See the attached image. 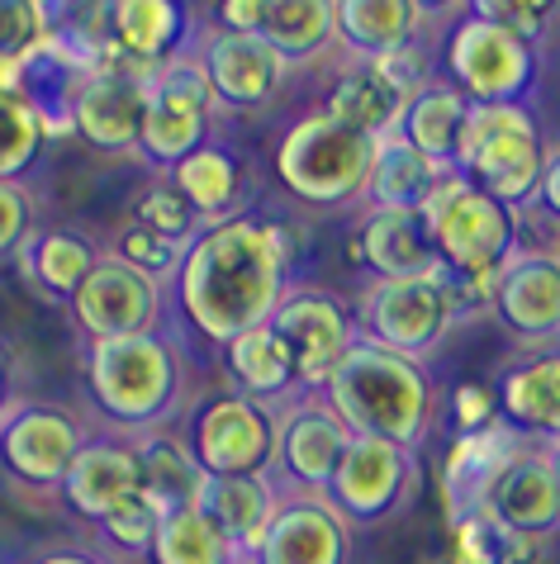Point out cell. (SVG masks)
Listing matches in <instances>:
<instances>
[{"instance_id":"obj_12","label":"cell","mask_w":560,"mask_h":564,"mask_svg":"<svg viewBox=\"0 0 560 564\" xmlns=\"http://www.w3.org/2000/svg\"><path fill=\"white\" fill-rule=\"evenodd\" d=\"M413 484H418V456L409 446L380 442V436H352V446L342 451L323 498L352 527H370L409 503Z\"/></svg>"},{"instance_id":"obj_43","label":"cell","mask_w":560,"mask_h":564,"mask_svg":"<svg viewBox=\"0 0 560 564\" xmlns=\"http://www.w3.org/2000/svg\"><path fill=\"white\" fill-rule=\"evenodd\" d=\"M465 14L485 24H499L508 34L537 43L560 14V0H465Z\"/></svg>"},{"instance_id":"obj_1","label":"cell","mask_w":560,"mask_h":564,"mask_svg":"<svg viewBox=\"0 0 560 564\" xmlns=\"http://www.w3.org/2000/svg\"><path fill=\"white\" fill-rule=\"evenodd\" d=\"M290 265L294 252L286 228L233 214L224 224H205V232L185 247L166 294L181 323L224 351L243 333L271 323L290 290Z\"/></svg>"},{"instance_id":"obj_23","label":"cell","mask_w":560,"mask_h":564,"mask_svg":"<svg viewBox=\"0 0 560 564\" xmlns=\"http://www.w3.org/2000/svg\"><path fill=\"white\" fill-rule=\"evenodd\" d=\"M57 494L67 503V512H76L82 522L90 527L105 522L119 503L143 494V469H138L133 442H123V436H96V442H86Z\"/></svg>"},{"instance_id":"obj_40","label":"cell","mask_w":560,"mask_h":564,"mask_svg":"<svg viewBox=\"0 0 560 564\" xmlns=\"http://www.w3.org/2000/svg\"><path fill=\"white\" fill-rule=\"evenodd\" d=\"M133 224H143V228L158 232V238L181 242V247H191L200 232H205V218L195 214V205H191V199H185L171 181H152L148 191L138 195Z\"/></svg>"},{"instance_id":"obj_48","label":"cell","mask_w":560,"mask_h":564,"mask_svg":"<svg viewBox=\"0 0 560 564\" xmlns=\"http://www.w3.org/2000/svg\"><path fill=\"white\" fill-rule=\"evenodd\" d=\"M219 29L261 34V0H219Z\"/></svg>"},{"instance_id":"obj_34","label":"cell","mask_w":560,"mask_h":564,"mask_svg":"<svg viewBox=\"0 0 560 564\" xmlns=\"http://www.w3.org/2000/svg\"><path fill=\"white\" fill-rule=\"evenodd\" d=\"M176 191L191 199L195 214L205 224H224V218L238 214V199H243V162L219 143H205L200 152H191L185 162L166 176Z\"/></svg>"},{"instance_id":"obj_38","label":"cell","mask_w":560,"mask_h":564,"mask_svg":"<svg viewBox=\"0 0 560 564\" xmlns=\"http://www.w3.org/2000/svg\"><path fill=\"white\" fill-rule=\"evenodd\" d=\"M43 143H49V123L24 96L0 100V181H20L29 166L39 162Z\"/></svg>"},{"instance_id":"obj_18","label":"cell","mask_w":560,"mask_h":564,"mask_svg":"<svg viewBox=\"0 0 560 564\" xmlns=\"http://www.w3.org/2000/svg\"><path fill=\"white\" fill-rule=\"evenodd\" d=\"M527 436L518 427H508V422H489V427L480 432H456V442H451L446 460H442V508H446V522L456 527L461 517H471L480 508H489V494L499 489V479L508 475V465L523 456Z\"/></svg>"},{"instance_id":"obj_9","label":"cell","mask_w":560,"mask_h":564,"mask_svg":"<svg viewBox=\"0 0 560 564\" xmlns=\"http://www.w3.org/2000/svg\"><path fill=\"white\" fill-rule=\"evenodd\" d=\"M185 442L209 479L233 475H271L276 460V409L224 389V394L200 399L185 417Z\"/></svg>"},{"instance_id":"obj_52","label":"cell","mask_w":560,"mask_h":564,"mask_svg":"<svg viewBox=\"0 0 560 564\" xmlns=\"http://www.w3.org/2000/svg\"><path fill=\"white\" fill-rule=\"evenodd\" d=\"M6 409H10V360L0 351V417H6Z\"/></svg>"},{"instance_id":"obj_54","label":"cell","mask_w":560,"mask_h":564,"mask_svg":"<svg viewBox=\"0 0 560 564\" xmlns=\"http://www.w3.org/2000/svg\"><path fill=\"white\" fill-rule=\"evenodd\" d=\"M442 564H471V560H465V555H451V560H442Z\"/></svg>"},{"instance_id":"obj_47","label":"cell","mask_w":560,"mask_h":564,"mask_svg":"<svg viewBox=\"0 0 560 564\" xmlns=\"http://www.w3.org/2000/svg\"><path fill=\"white\" fill-rule=\"evenodd\" d=\"M532 209L547 218V224L560 228V148L547 152V166H541V185H537V199Z\"/></svg>"},{"instance_id":"obj_19","label":"cell","mask_w":560,"mask_h":564,"mask_svg":"<svg viewBox=\"0 0 560 564\" xmlns=\"http://www.w3.org/2000/svg\"><path fill=\"white\" fill-rule=\"evenodd\" d=\"M261 564H347L352 522L323 494H280L276 522L257 551Z\"/></svg>"},{"instance_id":"obj_45","label":"cell","mask_w":560,"mask_h":564,"mask_svg":"<svg viewBox=\"0 0 560 564\" xmlns=\"http://www.w3.org/2000/svg\"><path fill=\"white\" fill-rule=\"evenodd\" d=\"M366 67L376 72V76H385V82H390L403 100H413L418 90L432 82V76H428V57H423L418 43H413V48H399V53H385V57H370Z\"/></svg>"},{"instance_id":"obj_5","label":"cell","mask_w":560,"mask_h":564,"mask_svg":"<svg viewBox=\"0 0 560 564\" xmlns=\"http://www.w3.org/2000/svg\"><path fill=\"white\" fill-rule=\"evenodd\" d=\"M547 152L551 148L541 143L537 115L527 105H471L456 152V176L523 214L537 199Z\"/></svg>"},{"instance_id":"obj_25","label":"cell","mask_w":560,"mask_h":564,"mask_svg":"<svg viewBox=\"0 0 560 564\" xmlns=\"http://www.w3.org/2000/svg\"><path fill=\"white\" fill-rule=\"evenodd\" d=\"M489 512L541 545L556 536L560 531V484L547 460V446H527L523 456L508 465L499 489L489 494Z\"/></svg>"},{"instance_id":"obj_35","label":"cell","mask_w":560,"mask_h":564,"mask_svg":"<svg viewBox=\"0 0 560 564\" xmlns=\"http://www.w3.org/2000/svg\"><path fill=\"white\" fill-rule=\"evenodd\" d=\"M100 257L105 252L86 238V232L49 228V232H39V238L24 247L20 265L43 294H53V300H72V294L82 290V280L100 265Z\"/></svg>"},{"instance_id":"obj_3","label":"cell","mask_w":560,"mask_h":564,"mask_svg":"<svg viewBox=\"0 0 560 564\" xmlns=\"http://www.w3.org/2000/svg\"><path fill=\"white\" fill-rule=\"evenodd\" d=\"M86 399L115 432L143 436L176 417L185 360L166 333L86 341Z\"/></svg>"},{"instance_id":"obj_15","label":"cell","mask_w":560,"mask_h":564,"mask_svg":"<svg viewBox=\"0 0 560 564\" xmlns=\"http://www.w3.org/2000/svg\"><path fill=\"white\" fill-rule=\"evenodd\" d=\"M152 76L158 72H143V67H129L123 57H110L100 72H90L86 82L76 86L72 133L105 156H133L138 143H143Z\"/></svg>"},{"instance_id":"obj_2","label":"cell","mask_w":560,"mask_h":564,"mask_svg":"<svg viewBox=\"0 0 560 564\" xmlns=\"http://www.w3.org/2000/svg\"><path fill=\"white\" fill-rule=\"evenodd\" d=\"M323 399L352 427V436H380V442L418 451L432 432L438 389L423 360L399 356L390 347L356 337V347L342 356Z\"/></svg>"},{"instance_id":"obj_24","label":"cell","mask_w":560,"mask_h":564,"mask_svg":"<svg viewBox=\"0 0 560 564\" xmlns=\"http://www.w3.org/2000/svg\"><path fill=\"white\" fill-rule=\"evenodd\" d=\"M499 417L527 442H560V347H532L499 370Z\"/></svg>"},{"instance_id":"obj_32","label":"cell","mask_w":560,"mask_h":564,"mask_svg":"<svg viewBox=\"0 0 560 564\" xmlns=\"http://www.w3.org/2000/svg\"><path fill=\"white\" fill-rule=\"evenodd\" d=\"M403 100L399 90L385 82V76H376L366 67V62H356L352 72H342L333 90H329V115L342 119L347 129L366 133L370 143H380V138L399 133V119H403Z\"/></svg>"},{"instance_id":"obj_39","label":"cell","mask_w":560,"mask_h":564,"mask_svg":"<svg viewBox=\"0 0 560 564\" xmlns=\"http://www.w3.org/2000/svg\"><path fill=\"white\" fill-rule=\"evenodd\" d=\"M166 522V512L152 503L148 494H133L129 503H119L105 522H96L105 551L119 555V560H148L152 545H158V531Z\"/></svg>"},{"instance_id":"obj_13","label":"cell","mask_w":560,"mask_h":564,"mask_svg":"<svg viewBox=\"0 0 560 564\" xmlns=\"http://www.w3.org/2000/svg\"><path fill=\"white\" fill-rule=\"evenodd\" d=\"M352 446V427L323 394H300L276 409V460L271 479L280 494H323Z\"/></svg>"},{"instance_id":"obj_26","label":"cell","mask_w":560,"mask_h":564,"mask_svg":"<svg viewBox=\"0 0 560 564\" xmlns=\"http://www.w3.org/2000/svg\"><path fill=\"white\" fill-rule=\"evenodd\" d=\"M224 370L238 394L267 403V409H286L290 399L304 394L300 384V366H294V351L286 347V337L276 333L271 323L243 333L238 341L224 347Z\"/></svg>"},{"instance_id":"obj_21","label":"cell","mask_w":560,"mask_h":564,"mask_svg":"<svg viewBox=\"0 0 560 564\" xmlns=\"http://www.w3.org/2000/svg\"><path fill=\"white\" fill-rule=\"evenodd\" d=\"M195 24L185 0H110V48L129 67L162 72L195 53Z\"/></svg>"},{"instance_id":"obj_10","label":"cell","mask_w":560,"mask_h":564,"mask_svg":"<svg viewBox=\"0 0 560 564\" xmlns=\"http://www.w3.org/2000/svg\"><path fill=\"white\" fill-rule=\"evenodd\" d=\"M214 109H219V100H214L195 53L171 62V67H162L148 86V115H143V143H138V156H143L152 171H176L185 156L209 143Z\"/></svg>"},{"instance_id":"obj_37","label":"cell","mask_w":560,"mask_h":564,"mask_svg":"<svg viewBox=\"0 0 560 564\" xmlns=\"http://www.w3.org/2000/svg\"><path fill=\"white\" fill-rule=\"evenodd\" d=\"M451 536H456V555H465L471 564H537V555H541V541L513 531L489 508L461 517V522L451 527Z\"/></svg>"},{"instance_id":"obj_8","label":"cell","mask_w":560,"mask_h":564,"mask_svg":"<svg viewBox=\"0 0 560 564\" xmlns=\"http://www.w3.org/2000/svg\"><path fill=\"white\" fill-rule=\"evenodd\" d=\"M446 82L471 105H523L537 86V43L465 14L446 34Z\"/></svg>"},{"instance_id":"obj_30","label":"cell","mask_w":560,"mask_h":564,"mask_svg":"<svg viewBox=\"0 0 560 564\" xmlns=\"http://www.w3.org/2000/svg\"><path fill=\"white\" fill-rule=\"evenodd\" d=\"M337 10V43L362 62L413 48L423 14L413 0H333Z\"/></svg>"},{"instance_id":"obj_29","label":"cell","mask_w":560,"mask_h":564,"mask_svg":"<svg viewBox=\"0 0 560 564\" xmlns=\"http://www.w3.org/2000/svg\"><path fill=\"white\" fill-rule=\"evenodd\" d=\"M446 176L451 171H442L432 156H423L413 143L390 133V138H380L376 156H370L366 199H370V209H428V199L442 191Z\"/></svg>"},{"instance_id":"obj_27","label":"cell","mask_w":560,"mask_h":564,"mask_svg":"<svg viewBox=\"0 0 560 564\" xmlns=\"http://www.w3.org/2000/svg\"><path fill=\"white\" fill-rule=\"evenodd\" d=\"M200 508L214 527L228 536V545L247 560H257L261 541L276 522V508H280V489L271 475H233V479H209Z\"/></svg>"},{"instance_id":"obj_53","label":"cell","mask_w":560,"mask_h":564,"mask_svg":"<svg viewBox=\"0 0 560 564\" xmlns=\"http://www.w3.org/2000/svg\"><path fill=\"white\" fill-rule=\"evenodd\" d=\"M547 460H551V469H556V484H560V442H551V446H547Z\"/></svg>"},{"instance_id":"obj_36","label":"cell","mask_w":560,"mask_h":564,"mask_svg":"<svg viewBox=\"0 0 560 564\" xmlns=\"http://www.w3.org/2000/svg\"><path fill=\"white\" fill-rule=\"evenodd\" d=\"M238 551L228 545V536L205 517V508H185L166 512V522L158 531L148 564H233Z\"/></svg>"},{"instance_id":"obj_16","label":"cell","mask_w":560,"mask_h":564,"mask_svg":"<svg viewBox=\"0 0 560 564\" xmlns=\"http://www.w3.org/2000/svg\"><path fill=\"white\" fill-rule=\"evenodd\" d=\"M162 294L152 275H143L138 265L123 257L105 252L100 265L82 280V290L72 294V318L86 333V341H105V337H138V333H158L162 323Z\"/></svg>"},{"instance_id":"obj_14","label":"cell","mask_w":560,"mask_h":564,"mask_svg":"<svg viewBox=\"0 0 560 564\" xmlns=\"http://www.w3.org/2000/svg\"><path fill=\"white\" fill-rule=\"evenodd\" d=\"M271 327L286 337V347L294 351L300 366L304 394H323L333 380V370L342 366V356L356 347V313L337 300V294L319 285H290L280 308L271 313Z\"/></svg>"},{"instance_id":"obj_49","label":"cell","mask_w":560,"mask_h":564,"mask_svg":"<svg viewBox=\"0 0 560 564\" xmlns=\"http://www.w3.org/2000/svg\"><path fill=\"white\" fill-rule=\"evenodd\" d=\"M29 564H115V560L100 551H82V545H57V551H43Z\"/></svg>"},{"instance_id":"obj_51","label":"cell","mask_w":560,"mask_h":564,"mask_svg":"<svg viewBox=\"0 0 560 564\" xmlns=\"http://www.w3.org/2000/svg\"><path fill=\"white\" fill-rule=\"evenodd\" d=\"M418 14L423 20H456V14L465 10V0H413Z\"/></svg>"},{"instance_id":"obj_46","label":"cell","mask_w":560,"mask_h":564,"mask_svg":"<svg viewBox=\"0 0 560 564\" xmlns=\"http://www.w3.org/2000/svg\"><path fill=\"white\" fill-rule=\"evenodd\" d=\"M451 422H456V432H480L499 422V394L489 384H461L451 394Z\"/></svg>"},{"instance_id":"obj_55","label":"cell","mask_w":560,"mask_h":564,"mask_svg":"<svg viewBox=\"0 0 560 564\" xmlns=\"http://www.w3.org/2000/svg\"><path fill=\"white\" fill-rule=\"evenodd\" d=\"M233 564H261V560H247V555H238V560H233Z\"/></svg>"},{"instance_id":"obj_31","label":"cell","mask_w":560,"mask_h":564,"mask_svg":"<svg viewBox=\"0 0 560 564\" xmlns=\"http://www.w3.org/2000/svg\"><path fill=\"white\" fill-rule=\"evenodd\" d=\"M465 119H471V100H465L451 82H428L409 105H403L399 138L413 143L423 156H432L442 171H456Z\"/></svg>"},{"instance_id":"obj_7","label":"cell","mask_w":560,"mask_h":564,"mask_svg":"<svg viewBox=\"0 0 560 564\" xmlns=\"http://www.w3.org/2000/svg\"><path fill=\"white\" fill-rule=\"evenodd\" d=\"M356 333L376 347L399 356L428 360L461 323V308L451 300L446 275H413V280H380L370 275L356 290Z\"/></svg>"},{"instance_id":"obj_11","label":"cell","mask_w":560,"mask_h":564,"mask_svg":"<svg viewBox=\"0 0 560 564\" xmlns=\"http://www.w3.org/2000/svg\"><path fill=\"white\" fill-rule=\"evenodd\" d=\"M86 442V422L62 403H10L0 417V469L24 489L57 494Z\"/></svg>"},{"instance_id":"obj_41","label":"cell","mask_w":560,"mask_h":564,"mask_svg":"<svg viewBox=\"0 0 560 564\" xmlns=\"http://www.w3.org/2000/svg\"><path fill=\"white\" fill-rule=\"evenodd\" d=\"M53 39V0H0V53L34 57Z\"/></svg>"},{"instance_id":"obj_33","label":"cell","mask_w":560,"mask_h":564,"mask_svg":"<svg viewBox=\"0 0 560 564\" xmlns=\"http://www.w3.org/2000/svg\"><path fill=\"white\" fill-rule=\"evenodd\" d=\"M261 39L286 62H314L337 43L333 0H261Z\"/></svg>"},{"instance_id":"obj_17","label":"cell","mask_w":560,"mask_h":564,"mask_svg":"<svg viewBox=\"0 0 560 564\" xmlns=\"http://www.w3.org/2000/svg\"><path fill=\"white\" fill-rule=\"evenodd\" d=\"M195 62L205 72L219 109L233 115H257L267 109L290 76V62L280 57L261 34H233V29H209L195 43Z\"/></svg>"},{"instance_id":"obj_4","label":"cell","mask_w":560,"mask_h":564,"mask_svg":"<svg viewBox=\"0 0 560 564\" xmlns=\"http://www.w3.org/2000/svg\"><path fill=\"white\" fill-rule=\"evenodd\" d=\"M370 156H376V143L323 109L286 129L276 148V181L309 209H342L366 199Z\"/></svg>"},{"instance_id":"obj_28","label":"cell","mask_w":560,"mask_h":564,"mask_svg":"<svg viewBox=\"0 0 560 564\" xmlns=\"http://www.w3.org/2000/svg\"><path fill=\"white\" fill-rule=\"evenodd\" d=\"M138 451V469H143V494L158 503L162 512H185V508H200V498L209 489V475L205 465L195 460L185 432H143L133 442Z\"/></svg>"},{"instance_id":"obj_44","label":"cell","mask_w":560,"mask_h":564,"mask_svg":"<svg viewBox=\"0 0 560 564\" xmlns=\"http://www.w3.org/2000/svg\"><path fill=\"white\" fill-rule=\"evenodd\" d=\"M34 195L20 181H0V261L6 257H24V247L39 238L34 232Z\"/></svg>"},{"instance_id":"obj_6","label":"cell","mask_w":560,"mask_h":564,"mask_svg":"<svg viewBox=\"0 0 560 564\" xmlns=\"http://www.w3.org/2000/svg\"><path fill=\"white\" fill-rule=\"evenodd\" d=\"M428 228L442 257V275H499L504 265L518 257L523 247V218L518 209H508L504 199H494L489 191H480L465 176L442 181V191L428 199Z\"/></svg>"},{"instance_id":"obj_42","label":"cell","mask_w":560,"mask_h":564,"mask_svg":"<svg viewBox=\"0 0 560 564\" xmlns=\"http://www.w3.org/2000/svg\"><path fill=\"white\" fill-rule=\"evenodd\" d=\"M115 257H123L129 265H138V271L152 275L158 285H171V280H176V271H181L185 247L158 238L152 228H143V224H133V218H129V224L119 228V238H115Z\"/></svg>"},{"instance_id":"obj_22","label":"cell","mask_w":560,"mask_h":564,"mask_svg":"<svg viewBox=\"0 0 560 564\" xmlns=\"http://www.w3.org/2000/svg\"><path fill=\"white\" fill-rule=\"evenodd\" d=\"M352 261L380 280L442 275V257L423 209H370L352 232Z\"/></svg>"},{"instance_id":"obj_20","label":"cell","mask_w":560,"mask_h":564,"mask_svg":"<svg viewBox=\"0 0 560 564\" xmlns=\"http://www.w3.org/2000/svg\"><path fill=\"white\" fill-rule=\"evenodd\" d=\"M499 318L523 347H560V257L551 252H518L504 265Z\"/></svg>"},{"instance_id":"obj_50","label":"cell","mask_w":560,"mask_h":564,"mask_svg":"<svg viewBox=\"0 0 560 564\" xmlns=\"http://www.w3.org/2000/svg\"><path fill=\"white\" fill-rule=\"evenodd\" d=\"M6 96H24V62L0 53V100Z\"/></svg>"}]
</instances>
